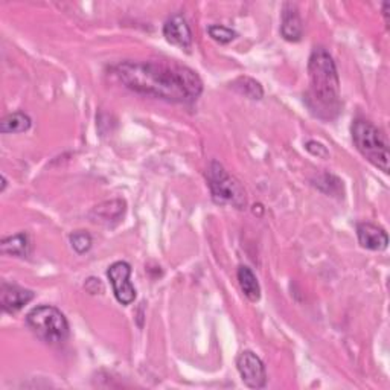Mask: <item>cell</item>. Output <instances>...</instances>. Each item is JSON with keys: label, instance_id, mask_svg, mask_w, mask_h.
Listing matches in <instances>:
<instances>
[{"label": "cell", "instance_id": "cell-15", "mask_svg": "<svg viewBox=\"0 0 390 390\" xmlns=\"http://www.w3.org/2000/svg\"><path fill=\"white\" fill-rule=\"evenodd\" d=\"M32 121L31 117L23 113V112H15L6 115L2 122H0V131L4 134H17V133H25L31 129Z\"/></svg>", "mask_w": 390, "mask_h": 390}, {"label": "cell", "instance_id": "cell-1", "mask_svg": "<svg viewBox=\"0 0 390 390\" xmlns=\"http://www.w3.org/2000/svg\"><path fill=\"white\" fill-rule=\"evenodd\" d=\"M115 74L133 92L168 103L189 104L203 93L200 75L177 61H122L115 67Z\"/></svg>", "mask_w": 390, "mask_h": 390}, {"label": "cell", "instance_id": "cell-21", "mask_svg": "<svg viewBox=\"0 0 390 390\" xmlns=\"http://www.w3.org/2000/svg\"><path fill=\"white\" fill-rule=\"evenodd\" d=\"M84 288L90 294H101L104 292V285L98 278H89L84 284Z\"/></svg>", "mask_w": 390, "mask_h": 390}, {"label": "cell", "instance_id": "cell-2", "mask_svg": "<svg viewBox=\"0 0 390 390\" xmlns=\"http://www.w3.org/2000/svg\"><path fill=\"white\" fill-rule=\"evenodd\" d=\"M310 89L305 104L310 112L323 121H332L342 110L340 79L331 53L325 48H314L308 60Z\"/></svg>", "mask_w": 390, "mask_h": 390}, {"label": "cell", "instance_id": "cell-9", "mask_svg": "<svg viewBox=\"0 0 390 390\" xmlns=\"http://www.w3.org/2000/svg\"><path fill=\"white\" fill-rule=\"evenodd\" d=\"M34 292L31 290L22 288L14 284H2V290H0V305L2 310L8 314H15L20 311L25 305H28L34 299Z\"/></svg>", "mask_w": 390, "mask_h": 390}, {"label": "cell", "instance_id": "cell-22", "mask_svg": "<svg viewBox=\"0 0 390 390\" xmlns=\"http://www.w3.org/2000/svg\"><path fill=\"white\" fill-rule=\"evenodd\" d=\"M389 2L383 4V14H384V19H386V25L389 26Z\"/></svg>", "mask_w": 390, "mask_h": 390}, {"label": "cell", "instance_id": "cell-18", "mask_svg": "<svg viewBox=\"0 0 390 390\" xmlns=\"http://www.w3.org/2000/svg\"><path fill=\"white\" fill-rule=\"evenodd\" d=\"M207 34H209L212 40L219 41L220 44H228L238 37L237 32L223 25H211L209 28H207Z\"/></svg>", "mask_w": 390, "mask_h": 390}, {"label": "cell", "instance_id": "cell-8", "mask_svg": "<svg viewBox=\"0 0 390 390\" xmlns=\"http://www.w3.org/2000/svg\"><path fill=\"white\" fill-rule=\"evenodd\" d=\"M163 37L167 39L168 43L174 44L180 49L189 51L193 46V31H190L188 20L181 14L172 15L163 25Z\"/></svg>", "mask_w": 390, "mask_h": 390}, {"label": "cell", "instance_id": "cell-14", "mask_svg": "<svg viewBox=\"0 0 390 390\" xmlns=\"http://www.w3.org/2000/svg\"><path fill=\"white\" fill-rule=\"evenodd\" d=\"M237 275L244 296H246L250 302H258L261 299V287L255 273H253L247 266H241Z\"/></svg>", "mask_w": 390, "mask_h": 390}, {"label": "cell", "instance_id": "cell-23", "mask_svg": "<svg viewBox=\"0 0 390 390\" xmlns=\"http://www.w3.org/2000/svg\"><path fill=\"white\" fill-rule=\"evenodd\" d=\"M6 185H8V180H6V177L2 174V188H0V190H2V193H5Z\"/></svg>", "mask_w": 390, "mask_h": 390}, {"label": "cell", "instance_id": "cell-4", "mask_svg": "<svg viewBox=\"0 0 390 390\" xmlns=\"http://www.w3.org/2000/svg\"><path fill=\"white\" fill-rule=\"evenodd\" d=\"M26 325L40 340L48 344H61L69 339L70 328L66 316L51 305L35 306L26 316Z\"/></svg>", "mask_w": 390, "mask_h": 390}, {"label": "cell", "instance_id": "cell-5", "mask_svg": "<svg viewBox=\"0 0 390 390\" xmlns=\"http://www.w3.org/2000/svg\"><path fill=\"white\" fill-rule=\"evenodd\" d=\"M207 186L215 203L229 204L235 209H246L247 194L240 181L224 169L220 162L212 160L206 169Z\"/></svg>", "mask_w": 390, "mask_h": 390}, {"label": "cell", "instance_id": "cell-13", "mask_svg": "<svg viewBox=\"0 0 390 390\" xmlns=\"http://www.w3.org/2000/svg\"><path fill=\"white\" fill-rule=\"evenodd\" d=\"M124 212H125V202L112 200L96 206L92 211V214H90V219H92L95 223L119 221L122 219Z\"/></svg>", "mask_w": 390, "mask_h": 390}, {"label": "cell", "instance_id": "cell-17", "mask_svg": "<svg viewBox=\"0 0 390 390\" xmlns=\"http://www.w3.org/2000/svg\"><path fill=\"white\" fill-rule=\"evenodd\" d=\"M314 186L328 195L343 197V181L339 177L328 174V172H325V174L317 177L314 180Z\"/></svg>", "mask_w": 390, "mask_h": 390}, {"label": "cell", "instance_id": "cell-6", "mask_svg": "<svg viewBox=\"0 0 390 390\" xmlns=\"http://www.w3.org/2000/svg\"><path fill=\"white\" fill-rule=\"evenodd\" d=\"M131 266L125 261H117L107 270V276L110 279L116 301L121 305H131L136 299V288L130 282Z\"/></svg>", "mask_w": 390, "mask_h": 390}, {"label": "cell", "instance_id": "cell-11", "mask_svg": "<svg viewBox=\"0 0 390 390\" xmlns=\"http://www.w3.org/2000/svg\"><path fill=\"white\" fill-rule=\"evenodd\" d=\"M357 237L361 247L372 252H383L387 249L389 237L384 229L372 223H360L357 226Z\"/></svg>", "mask_w": 390, "mask_h": 390}, {"label": "cell", "instance_id": "cell-12", "mask_svg": "<svg viewBox=\"0 0 390 390\" xmlns=\"http://www.w3.org/2000/svg\"><path fill=\"white\" fill-rule=\"evenodd\" d=\"M0 252L4 255L17 256V258H28L31 255V241L28 233L20 232L17 235L6 237L0 242Z\"/></svg>", "mask_w": 390, "mask_h": 390}, {"label": "cell", "instance_id": "cell-3", "mask_svg": "<svg viewBox=\"0 0 390 390\" xmlns=\"http://www.w3.org/2000/svg\"><path fill=\"white\" fill-rule=\"evenodd\" d=\"M352 141L363 157H366L372 165L383 172H389V143L374 124L365 119H357L352 124Z\"/></svg>", "mask_w": 390, "mask_h": 390}, {"label": "cell", "instance_id": "cell-19", "mask_svg": "<svg viewBox=\"0 0 390 390\" xmlns=\"http://www.w3.org/2000/svg\"><path fill=\"white\" fill-rule=\"evenodd\" d=\"M92 237L84 230H78L70 235V246L78 255H84L90 249H92Z\"/></svg>", "mask_w": 390, "mask_h": 390}, {"label": "cell", "instance_id": "cell-7", "mask_svg": "<svg viewBox=\"0 0 390 390\" xmlns=\"http://www.w3.org/2000/svg\"><path fill=\"white\" fill-rule=\"evenodd\" d=\"M237 369L242 383L250 389H264L267 384V372L262 360L252 351H242L237 357Z\"/></svg>", "mask_w": 390, "mask_h": 390}, {"label": "cell", "instance_id": "cell-10", "mask_svg": "<svg viewBox=\"0 0 390 390\" xmlns=\"http://www.w3.org/2000/svg\"><path fill=\"white\" fill-rule=\"evenodd\" d=\"M280 35L292 43L301 41L304 35V23L299 14L296 4H284L282 6V23H280Z\"/></svg>", "mask_w": 390, "mask_h": 390}, {"label": "cell", "instance_id": "cell-20", "mask_svg": "<svg viewBox=\"0 0 390 390\" xmlns=\"http://www.w3.org/2000/svg\"><path fill=\"white\" fill-rule=\"evenodd\" d=\"M305 148L308 152H311L313 156H317L319 159H330V151L328 148L322 145L320 142H316V141H308Z\"/></svg>", "mask_w": 390, "mask_h": 390}, {"label": "cell", "instance_id": "cell-16", "mask_svg": "<svg viewBox=\"0 0 390 390\" xmlns=\"http://www.w3.org/2000/svg\"><path fill=\"white\" fill-rule=\"evenodd\" d=\"M232 87L237 90L240 95L247 96L250 99H255V101H259L264 96V89L258 83L256 79H253L250 77H240L233 81Z\"/></svg>", "mask_w": 390, "mask_h": 390}]
</instances>
